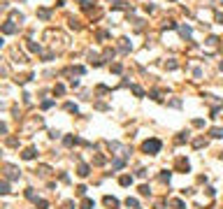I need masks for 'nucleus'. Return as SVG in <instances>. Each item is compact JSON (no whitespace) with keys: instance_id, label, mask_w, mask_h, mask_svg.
<instances>
[{"instance_id":"obj_1","label":"nucleus","mask_w":223,"mask_h":209,"mask_svg":"<svg viewBox=\"0 0 223 209\" xmlns=\"http://www.w3.org/2000/svg\"><path fill=\"white\" fill-rule=\"evenodd\" d=\"M144 151H146V153H158V151H161V142H158V139H146V142H144Z\"/></svg>"},{"instance_id":"obj_2","label":"nucleus","mask_w":223,"mask_h":209,"mask_svg":"<svg viewBox=\"0 0 223 209\" xmlns=\"http://www.w3.org/2000/svg\"><path fill=\"white\" fill-rule=\"evenodd\" d=\"M105 204L114 209V207H119V200H116V198H109V195H107V198H105Z\"/></svg>"},{"instance_id":"obj_3","label":"nucleus","mask_w":223,"mask_h":209,"mask_svg":"<svg viewBox=\"0 0 223 209\" xmlns=\"http://www.w3.org/2000/svg\"><path fill=\"white\" fill-rule=\"evenodd\" d=\"M93 207H95L93 200H84V202H81V209H93Z\"/></svg>"},{"instance_id":"obj_4","label":"nucleus","mask_w":223,"mask_h":209,"mask_svg":"<svg viewBox=\"0 0 223 209\" xmlns=\"http://www.w3.org/2000/svg\"><path fill=\"white\" fill-rule=\"evenodd\" d=\"M133 183V177H121V186H130Z\"/></svg>"},{"instance_id":"obj_5","label":"nucleus","mask_w":223,"mask_h":209,"mask_svg":"<svg viewBox=\"0 0 223 209\" xmlns=\"http://www.w3.org/2000/svg\"><path fill=\"white\" fill-rule=\"evenodd\" d=\"M2 30H5V33H14V30H17V28H14V26H12V23H5V26H2Z\"/></svg>"},{"instance_id":"obj_6","label":"nucleus","mask_w":223,"mask_h":209,"mask_svg":"<svg viewBox=\"0 0 223 209\" xmlns=\"http://www.w3.org/2000/svg\"><path fill=\"white\" fill-rule=\"evenodd\" d=\"M33 156H35V151H33V149H28L26 153H23V158H26V160H30V158H33Z\"/></svg>"},{"instance_id":"obj_7","label":"nucleus","mask_w":223,"mask_h":209,"mask_svg":"<svg viewBox=\"0 0 223 209\" xmlns=\"http://www.w3.org/2000/svg\"><path fill=\"white\" fill-rule=\"evenodd\" d=\"M125 204H128V207H137V200H133V198H128V200H125Z\"/></svg>"},{"instance_id":"obj_8","label":"nucleus","mask_w":223,"mask_h":209,"mask_svg":"<svg viewBox=\"0 0 223 209\" xmlns=\"http://www.w3.org/2000/svg\"><path fill=\"white\" fill-rule=\"evenodd\" d=\"M212 135H214V137H223V130H218V128H214V130H212Z\"/></svg>"}]
</instances>
